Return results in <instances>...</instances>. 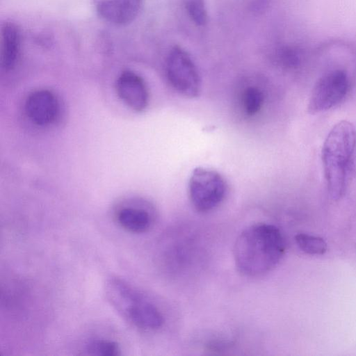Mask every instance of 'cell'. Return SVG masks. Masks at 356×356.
Listing matches in <instances>:
<instances>
[{
    "mask_svg": "<svg viewBox=\"0 0 356 356\" xmlns=\"http://www.w3.org/2000/svg\"><path fill=\"white\" fill-rule=\"evenodd\" d=\"M285 241L275 225L259 223L245 228L234 245L238 271L250 277L262 276L277 266L285 252Z\"/></svg>",
    "mask_w": 356,
    "mask_h": 356,
    "instance_id": "cell-1",
    "label": "cell"
},
{
    "mask_svg": "<svg viewBox=\"0 0 356 356\" xmlns=\"http://www.w3.org/2000/svg\"><path fill=\"white\" fill-rule=\"evenodd\" d=\"M356 147L354 124L342 120L334 124L322 148V162L327 191L334 200L345 194Z\"/></svg>",
    "mask_w": 356,
    "mask_h": 356,
    "instance_id": "cell-2",
    "label": "cell"
},
{
    "mask_svg": "<svg viewBox=\"0 0 356 356\" xmlns=\"http://www.w3.org/2000/svg\"><path fill=\"white\" fill-rule=\"evenodd\" d=\"M104 293L112 307L135 327L150 331L163 325V316L157 307L125 280L111 277L105 283Z\"/></svg>",
    "mask_w": 356,
    "mask_h": 356,
    "instance_id": "cell-3",
    "label": "cell"
},
{
    "mask_svg": "<svg viewBox=\"0 0 356 356\" xmlns=\"http://www.w3.org/2000/svg\"><path fill=\"white\" fill-rule=\"evenodd\" d=\"M227 186L216 170L198 167L193 170L188 181V195L193 207L199 212L212 211L225 199Z\"/></svg>",
    "mask_w": 356,
    "mask_h": 356,
    "instance_id": "cell-4",
    "label": "cell"
},
{
    "mask_svg": "<svg viewBox=\"0 0 356 356\" xmlns=\"http://www.w3.org/2000/svg\"><path fill=\"white\" fill-rule=\"evenodd\" d=\"M166 74L172 87L181 95L195 98L201 90L200 78L190 55L180 47H174L168 56Z\"/></svg>",
    "mask_w": 356,
    "mask_h": 356,
    "instance_id": "cell-5",
    "label": "cell"
},
{
    "mask_svg": "<svg viewBox=\"0 0 356 356\" xmlns=\"http://www.w3.org/2000/svg\"><path fill=\"white\" fill-rule=\"evenodd\" d=\"M350 89L347 74L341 70L323 75L314 85L308 102L311 114L320 113L335 107L346 97Z\"/></svg>",
    "mask_w": 356,
    "mask_h": 356,
    "instance_id": "cell-6",
    "label": "cell"
},
{
    "mask_svg": "<svg viewBox=\"0 0 356 356\" xmlns=\"http://www.w3.org/2000/svg\"><path fill=\"white\" fill-rule=\"evenodd\" d=\"M152 207L142 200H129L120 204L115 211V219L124 230L133 234L147 232L154 222Z\"/></svg>",
    "mask_w": 356,
    "mask_h": 356,
    "instance_id": "cell-7",
    "label": "cell"
},
{
    "mask_svg": "<svg viewBox=\"0 0 356 356\" xmlns=\"http://www.w3.org/2000/svg\"><path fill=\"white\" fill-rule=\"evenodd\" d=\"M24 111L33 124L47 127L53 124L58 117L59 101L55 94L49 90H36L26 97Z\"/></svg>",
    "mask_w": 356,
    "mask_h": 356,
    "instance_id": "cell-8",
    "label": "cell"
},
{
    "mask_svg": "<svg viewBox=\"0 0 356 356\" xmlns=\"http://www.w3.org/2000/svg\"><path fill=\"white\" fill-rule=\"evenodd\" d=\"M120 99L131 109L141 112L149 103V92L143 79L131 70H124L115 81Z\"/></svg>",
    "mask_w": 356,
    "mask_h": 356,
    "instance_id": "cell-9",
    "label": "cell"
},
{
    "mask_svg": "<svg viewBox=\"0 0 356 356\" xmlns=\"http://www.w3.org/2000/svg\"><path fill=\"white\" fill-rule=\"evenodd\" d=\"M144 0H91L96 14L115 26L131 23L138 15Z\"/></svg>",
    "mask_w": 356,
    "mask_h": 356,
    "instance_id": "cell-10",
    "label": "cell"
},
{
    "mask_svg": "<svg viewBox=\"0 0 356 356\" xmlns=\"http://www.w3.org/2000/svg\"><path fill=\"white\" fill-rule=\"evenodd\" d=\"M1 66L5 71L13 70L19 59L22 35L19 26L6 21L1 27Z\"/></svg>",
    "mask_w": 356,
    "mask_h": 356,
    "instance_id": "cell-11",
    "label": "cell"
},
{
    "mask_svg": "<svg viewBox=\"0 0 356 356\" xmlns=\"http://www.w3.org/2000/svg\"><path fill=\"white\" fill-rule=\"evenodd\" d=\"M83 354L91 356H118L121 349L117 342L108 339L95 338L85 344Z\"/></svg>",
    "mask_w": 356,
    "mask_h": 356,
    "instance_id": "cell-12",
    "label": "cell"
},
{
    "mask_svg": "<svg viewBox=\"0 0 356 356\" xmlns=\"http://www.w3.org/2000/svg\"><path fill=\"white\" fill-rule=\"evenodd\" d=\"M295 241L298 247L305 253L321 255L327 251V243L323 238L307 234H298Z\"/></svg>",
    "mask_w": 356,
    "mask_h": 356,
    "instance_id": "cell-13",
    "label": "cell"
},
{
    "mask_svg": "<svg viewBox=\"0 0 356 356\" xmlns=\"http://www.w3.org/2000/svg\"><path fill=\"white\" fill-rule=\"evenodd\" d=\"M242 102L245 113L249 115H254L263 105V93L257 88L249 87L243 93Z\"/></svg>",
    "mask_w": 356,
    "mask_h": 356,
    "instance_id": "cell-14",
    "label": "cell"
},
{
    "mask_svg": "<svg viewBox=\"0 0 356 356\" xmlns=\"http://www.w3.org/2000/svg\"><path fill=\"white\" fill-rule=\"evenodd\" d=\"M186 8L194 23L198 26L206 24L207 13L204 0H187Z\"/></svg>",
    "mask_w": 356,
    "mask_h": 356,
    "instance_id": "cell-15",
    "label": "cell"
},
{
    "mask_svg": "<svg viewBox=\"0 0 356 356\" xmlns=\"http://www.w3.org/2000/svg\"><path fill=\"white\" fill-rule=\"evenodd\" d=\"M279 58L280 62L286 67H294L297 66L300 61V55L299 51L291 47H285L280 49L279 52Z\"/></svg>",
    "mask_w": 356,
    "mask_h": 356,
    "instance_id": "cell-16",
    "label": "cell"
}]
</instances>
